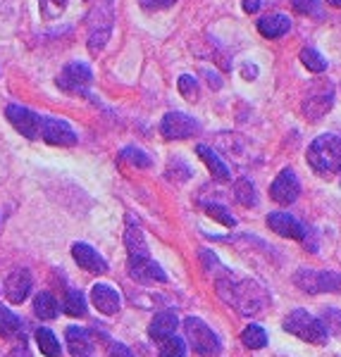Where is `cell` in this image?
<instances>
[{"mask_svg":"<svg viewBox=\"0 0 341 357\" xmlns=\"http://www.w3.org/2000/svg\"><path fill=\"white\" fill-rule=\"evenodd\" d=\"M217 291L229 305H234L241 314H263L268 307V298L265 291L253 281H241V284H232V281H217Z\"/></svg>","mask_w":341,"mask_h":357,"instance_id":"6da1fadb","label":"cell"},{"mask_svg":"<svg viewBox=\"0 0 341 357\" xmlns=\"http://www.w3.org/2000/svg\"><path fill=\"white\" fill-rule=\"evenodd\" d=\"M308 165L317 174H334L341 169V138L334 134L317 136L308 148Z\"/></svg>","mask_w":341,"mask_h":357,"instance_id":"7a4b0ae2","label":"cell"},{"mask_svg":"<svg viewBox=\"0 0 341 357\" xmlns=\"http://www.w3.org/2000/svg\"><path fill=\"white\" fill-rule=\"evenodd\" d=\"M284 329L289 333H293V336H298L300 341L317 343V345L327 343V338H329L325 324H322L317 317L308 314L305 310H293V312L284 319Z\"/></svg>","mask_w":341,"mask_h":357,"instance_id":"3957f363","label":"cell"},{"mask_svg":"<svg viewBox=\"0 0 341 357\" xmlns=\"http://www.w3.org/2000/svg\"><path fill=\"white\" fill-rule=\"evenodd\" d=\"M113 22H115L113 3L106 0L103 5H96L94 13L89 17V50L94 55H98L106 48L110 33H113Z\"/></svg>","mask_w":341,"mask_h":357,"instance_id":"277c9868","label":"cell"},{"mask_svg":"<svg viewBox=\"0 0 341 357\" xmlns=\"http://www.w3.org/2000/svg\"><path fill=\"white\" fill-rule=\"evenodd\" d=\"M184 333H187V338L191 341L194 350L198 355H217L222 350L215 331L203 319H198V317H187L184 319Z\"/></svg>","mask_w":341,"mask_h":357,"instance_id":"5b68a950","label":"cell"},{"mask_svg":"<svg viewBox=\"0 0 341 357\" xmlns=\"http://www.w3.org/2000/svg\"><path fill=\"white\" fill-rule=\"evenodd\" d=\"M332 105H334V86L329 82H315L313 89L305 96L303 114L308 119H313V122H317V119H322L332 110Z\"/></svg>","mask_w":341,"mask_h":357,"instance_id":"8992f818","label":"cell"},{"mask_svg":"<svg viewBox=\"0 0 341 357\" xmlns=\"http://www.w3.org/2000/svg\"><path fill=\"white\" fill-rule=\"evenodd\" d=\"M94 82V72L86 62H69V65L62 69L60 77H57V86L67 93H89V86Z\"/></svg>","mask_w":341,"mask_h":357,"instance_id":"52a82bcc","label":"cell"},{"mask_svg":"<svg viewBox=\"0 0 341 357\" xmlns=\"http://www.w3.org/2000/svg\"><path fill=\"white\" fill-rule=\"evenodd\" d=\"M298 289L305 293H329L341 289V274L337 272H313V269H300L293 276Z\"/></svg>","mask_w":341,"mask_h":357,"instance_id":"ba28073f","label":"cell"},{"mask_svg":"<svg viewBox=\"0 0 341 357\" xmlns=\"http://www.w3.org/2000/svg\"><path fill=\"white\" fill-rule=\"evenodd\" d=\"M160 134L167 141H184V138L198 134V122L184 112H167L163 122H160Z\"/></svg>","mask_w":341,"mask_h":357,"instance_id":"9c48e42d","label":"cell"},{"mask_svg":"<svg viewBox=\"0 0 341 357\" xmlns=\"http://www.w3.org/2000/svg\"><path fill=\"white\" fill-rule=\"evenodd\" d=\"M5 114H8V122L29 141L41 138V117L36 112H31L24 105H8Z\"/></svg>","mask_w":341,"mask_h":357,"instance_id":"30bf717a","label":"cell"},{"mask_svg":"<svg viewBox=\"0 0 341 357\" xmlns=\"http://www.w3.org/2000/svg\"><path fill=\"white\" fill-rule=\"evenodd\" d=\"M41 138L50 146H74L77 134L67 122L55 117H41Z\"/></svg>","mask_w":341,"mask_h":357,"instance_id":"8fae6325","label":"cell"},{"mask_svg":"<svg viewBox=\"0 0 341 357\" xmlns=\"http://www.w3.org/2000/svg\"><path fill=\"white\" fill-rule=\"evenodd\" d=\"M298 193H300V183L296 174H293V169H282L273 181V186H270V195L280 205H291L298 198Z\"/></svg>","mask_w":341,"mask_h":357,"instance_id":"7c38bea8","label":"cell"},{"mask_svg":"<svg viewBox=\"0 0 341 357\" xmlns=\"http://www.w3.org/2000/svg\"><path fill=\"white\" fill-rule=\"evenodd\" d=\"M268 227L270 231H275L277 236H284V238H293V241L305 238V227L296 217L289 215V212H273V215H268Z\"/></svg>","mask_w":341,"mask_h":357,"instance_id":"4fadbf2b","label":"cell"},{"mask_svg":"<svg viewBox=\"0 0 341 357\" xmlns=\"http://www.w3.org/2000/svg\"><path fill=\"white\" fill-rule=\"evenodd\" d=\"M129 274L134 281H141V284H165L167 281V274L163 272L160 264H155L150 257H141V260H129Z\"/></svg>","mask_w":341,"mask_h":357,"instance_id":"5bb4252c","label":"cell"},{"mask_svg":"<svg viewBox=\"0 0 341 357\" xmlns=\"http://www.w3.org/2000/svg\"><path fill=\"white\" fill-rule=\"evenodd\" d=\"M72 255H74V262H77L82 269H86V272H94V274L108 272V262L103 260V257L98 255V252H96L91 245H86V243H74V245H72Z\"/></svg>","mask_w":341,"mask_h":357,"instance_id":"9a60e30c","label":"cell"},{"mask_svg":"<svg viewBox=\"0 0 341 357\" xmlns=\"http://www.w3.org/2000/svg\"><path fill=\"white\" fill-rule=\"evenodd\" d=\"M29 293H31V274L27 269H20V272H13L8 276L5 296H8L10 303H24Z\"/></svg>","mask_w":341,"mask_h":357,"instance_id":"2e32d148","label":"cell"},{"mask_svg":"<svg viewBox=\"0 0 341 357\" xmlns=\"http://www.w3.org/2000/svg\"><path fill=\"white\" fill-rule=\"evenodd\" d=\"M91 301L98 307V312L103 314H115L119 312V293L113 289V286L108 284H96L94 289H91Z\"/></svg>","mask_w":341,"mask_h":357,"instance_id":"e0dca14e","label":"cell"},{"mask_svg":"<svg viewBox=\"0 0 341 357\" xmlns=\"http://www.w3.org/2000/svg\"><path fill=\"white\" fill-rule=\"evenodd\" d=\"M177 324H179V319L175 312H158L153 317V321H150L148 333L155 341H167V338L175 336Z\"/></svg>","mask_w":341,"mask_h":357,"instance_id":"ac0fdd59","label":"cell"},{"mask_svg":"<svg viewBox=\"0 0 341 357\" xmlns=\"http://www.w3.org/2000/svg\"><path fill=\"white\" fill-rule=\"evenodd\" d=\"M291 29V20L286 15H270L258 22V31L265 38H282Z\"/></svg>","mask_w":341,"mask_h":357,"instance_id":"d6986e66","label":"cell"},{"mask_svg":"<svg viewBox=\"0 0 341 357\" xmlns=\"http://www.w3.org/2000/svg\"><path fill=\"white\" fill-rule=\"evenodd\" d=\"M67 348H69V353H72L74 357L91 355L94 343H91L89 331L82 329V326H69V329H67Z\"/></svg>","mask_w":341,"mask_h":357,"instance_id":"ffe728a7","label":"cell"},{"mask_svg":"<svg viewBox=\"0 0 341 357\" xmlns=\"http://www.w3.org/2000/svg\"><path fill=\"white\" fill-rule=\"evenodd\" d=\"M196 153H198V158L203 160L205 162V167L208 169H210V174L215 176V178H219V181H227L229 176V167L222 162V160H219V155L212 151V148H208V146H203V143H201L198 148H196Z\"/></svg>","mask_w":341,"mask_h":357,"instance_id":"44dd1931","label":"cell"},{"mask_svg":"<svg viewBox=\"0 0 341 357\" xmlns=\"http://www.w3.org/2000/svg\"><path fill=\"white\" fill-rule=\"evenodd\" d=\"M124 243H126V250H129V260L148 257V245H146V238H143V231L138 227H134L131 222H129V227H126Z\"/></svg>","mask_w":341,"mask_h":357,"instance_id":"7402d4cb","label":"cell"},{"mask_svg":"<svg viewBox=\"0 0 341 357\" xmlns=\"http://www.w3.org/2000/svg\"><path fill=\"white\" fill-rule=\"evenodd\" d=\"M22 333V319L8 307L0 305V336L3 338H17Z\"/></svg>","mask_w":341,"mask_h":357,"instance_id":"603a6c76","label":"cell"},{"mask_svg":"<svg viewBox=\"0 0 341 357\" xmlns=\"http://www.w3.org/2000/svg\"><path fill=\"white\" fill-rule=\"evenodd\" d=\"M34 310H36V314L41 317V319H55L60 305H57V301L50 293H36V298H34Z\"/></svg>","mask_w":341,"mask_h":357,"instance_id":"cb8c5ba5","label":"cell"},{"mask_svg":"<svg viewBox=\"0 0 341 357\" xmlns=\"http://www.w3.org/2000/svg\"><path fill=\"white\" fill-rule=\"evenodd\" d=\"M36 343L45 357H60V343L50 329H36Z\"/></svg>","mask_w":341,"mask_h":357,"instance_id":"d4e9b609","label":"cell"},{"mask_svg":"<svg viewBox=\"0 0 341 357\" xmlns=\"http://www.w3.org/2000/svg\"><path fill=\"white\" fill-rule=\"evenodd\" d=\"M241 343H244L246 348H251V350H260V348H265V345H268V333L263 331V326L251 324V326H246L244 333H241Z\"/></svg>","mask_w":341,"mask_h":357,"instance_id":"484cf974","label":"cell"},{"mask_svg":"<svg viewBox=\"0 0 341 357\" xmlns=\"http://www.w3.org/2000/svg\"><path fill=\"white\" fill-rule=\"evenodd\" d=\"M234 193L244 207H256L258 205V193H256V188H253L251 178H239V181L234 183Z\"/></svg>","mask_w":341,"mask_h":357,"instance_id":"4316f807","label":"cell"},{"mask_svg":"<svg viewBox=\"0 0 341 357\" xmlns=\"http://www.w3.org/2000/svg\"><path fill=\"white\" fill-rule=\"evenodd\" d=\"M300 62H303L305 69H310V72H315V74H322L327 69V60L317 53L315 48H303V50H300Z\"/></svg>","mask_w":341,"mask_h":357,"instance_id":"83f0119b","label":"cell"},{"mask_svg":"<svg viewBox=\"0 0 341 357\" xmlns=\"http://www.w3.org/2000/svg\"><path fill=\"white\" fill-rule=\"evenodd\" d=\"M69 0H38V8H41V17L45 22H53L57 20L62 13L67 10Z\"/></svg>","mask_w":341,"mask_h":357,"instance_id":"f1b7e54d","label":"cell"},{"mask_svg":"<svg viewBox=\"0 0 341 357\" xmlns=\"http://www.w3.org/2000/svg\"><path fill=\"white\" fill-rule=\"evenodd\" d=\"M65 312L72 314V317H84L86 314V298L79 291H67Z\"/></svg>","mask_w":341,"mask_h":357,"instance_id":"f546056e","label":"cell"},{"mask_svg":"<svg viewBox=\"0 0 341 357\" xmlns=\"http://www.w3.org/2000/svg\"><path fill=\"white\" fill-rule=\"evenodd\" d=\"M160 357H187V343L179 336L167 338L163 348H160Z\"/></svg>","mask_w":341,"mask_h":357,"instance_id":"4dcf8cb0","label":"cell"},{"mask_svg":"<svg viewBox=\"0 0 341 357\" xmlns=\"http://www.w3.org/2000/svg\"><path fill=\"white\" fill-rule=\"evenodd\" d=\"M177 89H179V93L187 98V100H196V98H198V79L191 77V74H182V77H179Z\"/></svg>","mask_w":341,"mask_h":357,"instance_id":"1f68e13d","label":"cell"},{"mask_svg":"<svg viewBox=\"0 0 341 357\" xmlns=\"http://www.w3.org/2000/svg\"><path fill=\"white\" fill-rule=\"evenodd\" d=\"M205 212L212 217V220L224 224V227H234V224H236L234 217L229 215V210H227V207H222V205H205Z\"/></svg>","mask_w":341,"mask_h":357,"instance_id":"d6a6232c","label":"cell"},{"mask_svg":"<svg viewBox=\"0 0 341 357\" xmlns=\"http://www.w3.org/2000/svg\"><path fill=\"white\" fill-rule=\"evenodd\" d=\"M320 321L325 324L327 333H341V310H325Z\"/></svg>","mask_w":341,"mask_h":357,"instance_id":"836d02e7","label":"cell"},{"mask_svg":"<svg viewBox=\"0 0 341 357\" xmlns=\"http://www.w3.org/2000/svg\"><path fill=\"white\" fill-rule=\"evenodd\" d=\"M122 158L129 160L131 165L141 167V169H146V167H150V158L143 151H138V148H124L122 151Z\"/></svg>","mask_w":341,"mask_h":357,"instance_id":"e575fe53","label":"cell"},{"mask_svg":"<svg viewBox=\"0 0 341 357\" xmlns=\"http://www.w3.org/2000/svg\"><path fill=\"white\" fill-rule=\"evenodd\" d=\"M293 10L305 17H317L320 15V0H293Z\"/></svg>","mask_w":341,"mask_h":357,"instance_id":"d590c367","label":"cell"},{"mask_svg":"<svg viewBox=\"0 0 341 357\" xmlns=\"http://www.w3.org/2000/svg\"><path fill=\"white\" fill-rule=\"evenodd\" d=\"M177 0H141V8L148 10V13H153V10H167L172 8Z\"/></svg>","mask_w":341,"mask_h":357,"instance_id":"8d00e7d4","label":"cell"},{"mask_svg":"<svg viewBox=\"0 0 341 357\" xmlns=\"http://www.w3.org/2000/svg\"><path fill=\"white\" fill-rule=\"evenodd\" d=\"M110 357H134V353L124 343H113L110 345Z\"/></svg>","mask_w":341,"mask_h":357,"instance_id":"74e56055","label":"cell"},{"mask_svg":"<svg viewBox=\"0 0 341 357\" xmlns=\"http://www.w3.org/2000/svg\"><path fill=\"white\" fill-rule=\"evenodd\" d=\"M13 357H29V353H27V343L22 341V348H15L13 350Z\"/></svg>","mask_w":341,"mask_h":357,"instance_id":"f35d334b","label":"cell"},{"mask_svg":"<svg viewBox=\"0 0 341 357\" xmlns=\"http://www.w3.org/2000/svg\"><path fill=\"white\" fill-rule=\"evenodd\" d=\"M329 5H334V8H341V0H327Z\"/></svg>","mask_w":341,"mask_h":357,"instance_id":"ab89813d","label":"cell"}]
</instances>
